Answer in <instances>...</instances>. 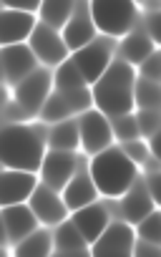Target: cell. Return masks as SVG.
Returning <instances> with one entry per match:
<instances>
[{"instance_id": "obj_1", "label": "cell", "mask_w": 161, "mask_h": 257, "mask_svg": "<svg viewBox=\"0 0 161 257\" xmlns=\"http://www.w3.org/2000/svg\"><path fill=\"white\" fill-rule=\"evenodd\" d=\"M3 169L38 174L48 154L46 123H6L3 126Z\"/></svg>"}, {"instance_id": "obj_2", "label": "cell", "mask_w": 161, "mask_h": 257, "mask_svg": "<svg viewBox=\"0 0 161 257\" xmlns=\"http://www.w3.org/2000/svg\"><path fill=\"white\" fill-rule=\"evenodd\" d=\"M133 83H136V71L121 58H113L108 71L91 86L93 108L101 111L106 118L133 113Z\"/></svg>"}, {"instance_id": "obj_3", "label": "cell", "mask_w": 161, "mask_h": 257, "mask_svg": "<svg viewBox=\"0 0 161 257\" xmlns=\"http://www.w3.org/2000/svg\"><path fill=\"white\" fill-rule=\"evenodd\" d=\"M88 177L98 192V197L106 199H121L138 179V167L126 159V154L118 147H111L88 162Z\"/></svg>"}, {"instance_id": "obj_4", "label": "cell", "mask_w": 161, "mask_h": 257, "mask_svg": "<svg viewBox=\"0 0 161 257\" xmlns=\"http://www.w3.org/2000/svg\"><path fill=\"white\" fill-rule=\"evenodd\" d=\"M88 13L96 31L103 38L116 41V38H126L133 31L138 6L131 3V0H93V3H88Z\"/></svg>"}, {"instance_id": "obj_5", "label": "cell", "mask_w": 161, "mask_h": 257, "mask_svg": "<svg viewBox=\"0 0 161 257\" xmlns=\"http://www.w3.org/2000/svg\"><path fill=\"white\" fill-rule=\"evenodd\" d=\"M51 93H53V73H51V68H38L26 81H21L13 88V106H16L18 123L41 116V111H43V106H46Z\"/></svg>"}, {"instance_id": "obj_6", "label": "cell", "mask_w": 161, "mask_h": 257, "mask_svg": "<svg viewBox=\"0 0 161 257\" xmlns=\"http://www.w3.org/2000/svg\"><path fill=\"white\" fill-rule=\"evenodd\" d=\"M113 53H116V41L98 36L91 46L81 48L78 53H71V61L76 63V68L81 71L86 86L91 88L113 63Z\"/></svg>"}, {"instance_id": "obj_7", "label": "cell", "mask_w": 161, "mask_h": 257, "mask_svg": "<svg viewBox=\"0 0 161 257\" xmlns=\"http://www.w3.org/2000/svg\"><path fill=\"white\" fill-rule=\"evenodd\" d=\"M81 157L78 154H71V152H51L46 154L43 159V167H41V184H46L48 189L63 194V189L68 187V182L81 172Z\"/></svg>"}, {"instance_id": "obj_8", "label": "cell", "mask_w": 161, "mask_h": 257, "mask_svg": "<svg viewBox=\"0 0 161 257\" xmlns=\"http://www.w3.org/2000/svg\"><path fill=\"white\" fill-rule=\"evenodd\" d=\"M78 134H81V149L86 154H91V157H96V154H101V152L113 147L111 121L101 111H96V108L81 113V118H78Z\"/></svg>"}, {"instance_id": "obj_9", "label": "cell", "mask_w": 161, "mask_h": 257, "mask_svg": "<svg viewBox=\"0 0 161 257\" xmlns=\"http://www.w3.org/2000/svg\"><path fill=\"white\" fill-rule=\"evenodd\" d=\"M28 46H31L33 56L38 58V63H43V68H58V66H63L71 58V51L66 48L63 36L58 31L43 26L41 21H38Z\"/></svg>"}, {"instance_id": "obj_10", "label": "cell", "mask_w": 161, "mask_h": 257, "mask_svg": "<svg viewBox=\"0 0 161 257\" xmlns=\"http://www.w3.org/2000/svg\"><path fill=\"white\" fill-rule=\"evenodd\" d=\"M136 234L126 222H111L108 229L88 247L91 257H133Z\"/></svg>"}, {"instance_id": "obj_11", "label": "cell", "mask_w": 161, "mask_h": 257, "mask_svg": "<svg viewBox=\"0 0 161 257\" xmlns=\"http://www.w3.org/2000/svg\"><path fill=\"white\" fill-rule=\"evenodd\" d=\"M28 207L33 209L38 224H43L46 229H51V227L56 229V227H61L63 222H68V217H71V212L66 209L63 197H61L58 192L48 189L46 184H38V189L33 192Z\"/></svg>"}, {"instance_id": "obj_12", "label": "cell", "mask_w": 161, "mask_h": 257, "mask_svg": "<svg viewBox=\"0 0 161 257\" xmlns=\"http://www.w3.org/2000/svg\"><path fill=\"white\" fill-rule=\"evenodd\" d=\"M38 184H41L38 174L3 169V177H0V204H3V209L28 204L33 192L38 189Z\"/></svg>"}, {"instance_id": "obj_13", "label": "cell", "mask_w": 161, "mask_h": 257, "mask_svg": "<svg viewBox=\"0 0 161 257\" xmlns=\"http://www.w3.org/2000/svg\"><path fill=\"white\" fill-rule=\"evenodd\" d=\"M36 26H38V16L3 8V16H0V43H3V48L26 46L31 41Z\"/></svg>"}, {"instance_id": "obj_14", "label": "cell", "mask_w": 161, "mask_h": 257, "mask_svg": "<svg viewBox=\"0 0 161 257\" xmlns=\"http://www.w3.org/2000/svg\"><path fill=\"white\" fill-rule=\"evenodd\" d=\"M61 36H63V43L71 53H78L81 48L91 46L98 38V31H96L91 13H88V3H76V11H73V16Z\"/></svg>"}, {"instance_id": "obj_15", "label": "cell", "mask_w": 161, "mask_h": 257, "mask_svg": "<svg viewBox=\"0 0 161 257\" xmlns=\"http://www.w3.org/2000/svg\"><path fill=\"white\" fill-rule=\"evenodd\" d=\"M0 61H3V73H6V81L8 86H18L21 81H26L31 73H36L41 66H38V58L33 56L31 46H8L0 53Z\"/></svg>"}, {"instance_id": "obj_16", "label": "cell", "mask_w": 161, "mask_h": 257, "mask_svg": "<svg viewBox=\"0 0 161 257\" xmlns=\"http://www.w3.org/2000/svg\"><path fill=\"white\" fill-rule=\"evenodd\" d=\"M151 212H156V202L151 199L143 179H136V184L121 197L118 202V214L121 222H126L128 227H136L138 222H143Z\"/></svg>"}, {"instance_id": "obj_17", "label": "cell", "mask_w": 161, "mask_h": 257, "mask_svg": "<svg viewBox=\"0 0 161 257\" xmlns=\"http://www.w3.org/2000/svg\"><path fill=\"white\" fill-rule=\"evenodd\" d=\"M68 219H71L73 227L81 232V237H83V242H86L88 247H91V244L108 229V224L113 222V219H111V212H108V207H106V202H96V204H91V207H86V209H78V212H73Z\"/></svg>"}, {"instance_id": "obj_18", "label": "cell", "mask_w": 161, "mask_h": 257, "mask_svg": "<svg viewBox=\"0 0 161 257\" xmlns=\"http://www.w3.org/2000/svg\"><path fill=\"white\" fill-rule=\"evenodd\" d=\"M38 229H41V224H38V219H36V214H33V209L28 204L6 207L3 209V232H6L8 247L21 244L23 239H28Z\"/></svg>"}, {"instance_id": "obj_19", "label": "cell", "mask_w": 161, "mask_h": 257, "mask_svg": "<svg viewBox=\"0 0 161 257\" xmlns=\"http://www.w3.org/2000/svg\"><path fill=\"white\" fill-rule=\"evenodd\" d=\"M61 197H63L66 209H68L71 214L78 212V209H86V207H91V204L98 202V192H96V187H93V182H91V177H88V167L81 169V172L68 182V187L63 189Z\"/></svg>"}, {"instance_id": "obj_20", "label": "cell", "mask_w": 161, "mask_h": 257, "mask_svg": "<svg viewBox=\"0 0 161 257\" xmlns=\"http://www.w3.org/2000/svg\"><path fill=\"white\" fill-rule=\"evenodd\" d=\"M156 53V43L143 33V31H131L121 43H118V58L123 63H128L131 68L141 66L146 58H151Z\"/></svg>"}, {"instance_id": "obj_21", "label": "cell", "mask_w": 161, "mask_h": 257, "mask_svg": "<svg viewBox=\"0 0 161 257\" xmlns=\"http://www.w3.org/2000/svg\"><path fill=\"white\" fill-rule=\"evenodd\" d=\"M48 147L51 152H71L81 147V134H78V121H63L56 126H48Z\"/></svg>"}, {"instance_id": "obj_22", "label": "cell", "mask_w": 161, "mask_h": 257, "mask_svg": "<svg viewBox=\"0 0 161 257\" xmlns=\"http://www.w3.org/2000/svg\"><path fill=\"white\" fill-rule=\"evenodd\" d=\"M76 11V3H71V0H43V6L38 11V18L43 26L63 33V28L68 26L71 16Z\"/></svg>"}, {"instance_id": "obj_23", "label": "cell", "mask_w": 161, "mask_h": 257, "mask_svg": "<svg viewBox=\"0 0 161 257\" xmlns=\"http://www.w3.org/2000/svg\"><path fill=\"white\" fill-rule=\"evenodd\" d=\"M56 249L53 244V232L41 227L38 232H33L28 239H23L21 244L13 247V257H51Z\"/></svg>"}, {"instance_id": "obj_24", "label": "cell", "mask_w": 161, "mask_h": 257, "mask_svg": "<svg viewBox=\"0 0 161 257\" xmlns=\"http://www.w3.org/2000/svg\"><path fill=\"white\" fill-rule=\"evenodd\" d=\"M73 113H76V111H73L71 101L66 98V93H61V91L53 88V93L48 96V101H46V106H43V111H41L38 118H41V123H46V126H56V123L71 121Z\"/></svg>"}, {"instance_id": "obj_25", "label": "cell", "mask_w": 161, "mask_h": 257, "mask_svg": "<svg viewBox=\"0 0 161 257\" xmlns=\"http://www.w3.org/2000/svg\"><path fill=\"white\" fill-rule=\"evenodd\" d=\"M53 88L61 91V93H73V91H83V88H88V86H86L81 71L76 68V63L68 58L63 66H58V68L53 71Z\"/></svg>"}, {"instance_id": "obj_26", "label": "cell", "mask_w": 161, "mask_h": 257, "mask_svg": "<svg viewBox=\"0 0 161 257\" xmlns=\"http://www.w3.org/2000/svg\"><path fill=\"white\" fill-rule=\"evenodd\" d=\"M53 244L58 252H81V249H88V244L83 242L81 232L73 227V222H63L61 227H56L53 232Z\"/></svg>"}, {"instance_id": "obj_27", "label": "cell", "mask_w": 161, "mask_h": 257, "mask_svg": "<svg viewBox=\"0 0 161 257\" xmlns=\"http://www.w3.org/2000/svg\"><path fill=\"white\" fill-rule=\"evenodd\" d=\"M158 106V83L143 81L136 76L133 83V108L136 111H156Z\"/></svg>"}, {"instance_id": "obj_28", "label": "cell", "mask_w": 161, "mask_h": 257, "mask_svg": "<svg viewBox=\"0 0 161 257\" xmlns=\"http://www.w3.org/2000/svg\"><path fill=\"white\" fill-rule=\"evenodd\" d=\"M133 234L138 237V242L158 247V242H161V217H158V212H151L143 222H138L133 227Z\"/></svg>"}, {"instance_id": "obj_29", "label": "cell", "mask_w": 161, "mask_h": 257, "mask_svg": "<svg viewBox=\"0 0 161 257\" xmlns=\"http://www.w3.org/2000/svg\"><path fill=\"white\" fill-rule=\"evenodd\" d=\"M108 121H111L113 139H118L121 144H128V142L138 139V126H136V116L133 113H126V116H118V118H108Z\"/></svg>"}, {"instance_id": "obj_30", "label": "cell", "mask_w": 161, "mask_h": 257, "mask_svg": "<svg viewBox=\"0 0 161 257\" xmlns=\"http://www.w3.org/2000/svg\"><path fill=\"white\" fill-rule=\"evenodd\" d=\"M136 126H138V139H156V132H158V113L156 111H136ZM146 142V144H148Z\"/></svg>"}, {"instance_id": "obj_31", "label": "cell", "mask_w": 161, "mask_h": 257, "mask_svg": "<svg viewBox=\"0 0 161 257\" xmlns=\"http://www.w3.org/2000/svg\"><path fill=\"white\" fill-rule=\"evenodd\" d=\"M123 154H126V159L131 162V164H136V167H143L146 162H151L153 157H151V152H148V144L146 142H141V139H136V142H128V144H121L118 147Z\"/></svg>"}, {"instance_id": "obj_32", "label": "cell", "mask_w": 161, "mask_h": 257, "mask_svg": "<svg viewBox=\"0 0 161 257\" xmlns=\"http://www.w3.org/2000/svg\"><path fill=\"white\" fill-rule=\"evenodd\" d=\"M158 53H153L151 58H146L141 66H138V78H143V81H151V83H158V78H161V68H158Z\"/></svg>"}, {"instance_id": "obj_33", "label": "cell", "mask_w": 161, "mask_h": 257, "mask_svg": "<svg viewBox=\"0 0 161 257\" xmlns=\"http://www.w3.org/2000/svg\"><path fill=\"white\" fill-rule=\"evenodd\" d=\"M133 257H158V247L136 239V244H133Z\"/></svg>"}, {"instance_id": "obj_34", "label": "cell", "mask_w": 161, "mask_h": 257, "mask_svg": "<svg viewBox=\"0 0 161 257\" xmlns=\"http://www.w3.org/2000/svg\"><path fill=\"white\" fill-rule=\"evenodd\" d=\"M51 257H91V254H88V249H81V252H58V249H53Z\"/></svg>"}]
</instances>
